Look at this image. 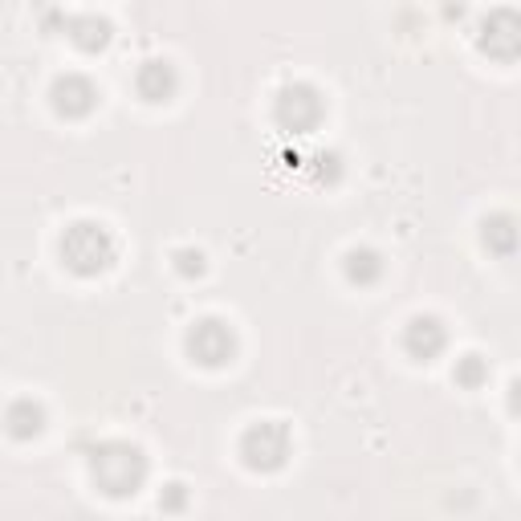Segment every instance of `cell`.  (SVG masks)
Here are the masks:
<instances>
[{
    "label": "cell",
    "mask_w": 521,
    "mask_h": 521,
    "mask_svg": "<svg viewBox=\"0 0 521 521\" xmlns=\"http://www.w3.org/2000/svg\"><path fill=\"white\" fill-rule=\"evenodd\" d=\"M94 477L106 485V493H131L143 481V456L127 444L94 452Z\"/></svg>",
    "instance_id": "6da1fadb"
},
{
    "label": "cell",
    "mask_w": 521,
    "mask_h": 521,
    "mask_svg": "<svg viewBox=\"0 0 521 521\" xmlns=\"http://www.w3.org/2000/svg\"><path fill=\"white\" fill-rule=\"evenodd\" d=\"M62 253H66V261L78 273H94V269H102L110 261V241H106L102 228L78 224V228H70V237L62 241Z\"/></svg>",
    "instance_id": "7a4b0ae2"
},
{
    "label": "cell",
    "mask_w": 521,
    "mask_h": 521,
    "mask_svg": "<svg viewBox=\"0 0 521 521\" xmlns=\"http://www.w3.org/2000/svg\"><path fill=\"white\" fill-rule=\"evenodd\" d=\"M192 355H196L200 363H208V367L224 363L228 355H233V334H228L220 322H200V326L192 330Z\"/></svg>",
    "instance_id": "3957f363"
},
{
    "label": "cell",
    "mask_w": 521,
    "mask_h": 521,
    "mask_svg": "<svg viewBox=\"0 0 521 521\" xmlns=\"http://www.w3.org/2000/svg\"><path fill=\"white\" fill-rule=\"evenodd\" d=\"M485 49L493 53V57H513L517 53V21H513V13H493L489 17V25H485Z\"/></svg>",
    "instance_id": "277c9868"
},
{
    "label": "cell",
    "mask_w": 521,
    "mask_h": 521,
    "mask_svg": "<svg viewBox=\"0 0 521 521\" xmlns=\"http://www.w3.org/2000/svg\"><path fill=\"white\" fill-rule=\"evenodd\" d=\"M408 346L420 355V359H432L440 346H444V330H440V322H432V318H416L412 322V330H408Z\"/></svg>",
    "instance_id": "5b68a950"
},
{
    "label": "cell",
    "mask_w": 521,
    "mask_h": 521,
    "mask_svg": "<svg viewBox=\"0 0 521 521\" xmlns=\"http://www.w3.org/2000/svg\"><path fill=\"white\" fill-rule=\"evenodd\" d=\"M57 106H62L66 114H86V110L94 106V90H90V82H82V78L57 82Z\"/></svg>",
    "instance_id": "8992f818"
},
{
    "label": "cell",
    "mask_w": 521,
    "mask_h": 521,
    "mask_svg": "<svg viewBox=\"0 0 521 521\" xmlns=\"http://www.w3.org/2000/svg\"><path fill=\"white\" fill-rule=\"evenodd\" d=\"M9 424H13V432H17V436H29V432H37V428H41V412H37V408H29V403H17L13 416H9Z\"/></svg>",
    "instance_id": "52a82bcc"
},
{
    "label": "cell",
    "mask_w": 521,
    "mask_h": 521,
    "mask_svg": "<svg viewBox=\"0 0 521 521\" xmlns=\"http://www.w3.org/2000/svg\"><path fill=\"white\" fill-rule=\"evenodd\" d=\"M379 273V261L371 257V253H351V277H375Z\"/></svg>",
    "instance_id": "ba28073f"
}]
</instances>
